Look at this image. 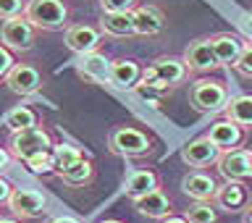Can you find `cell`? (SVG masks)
<instances>
[{
    "label": "cell",
    "mask_w": 252,
    "mask_h": 223,
    "mask_svg": "<svg viewBox=\"0 0 252 223\" xmlns=\"http://www.w3.org/2000/svg\"><path fill=\"white\" fill-rule=\"evenodd\" d=\"M187 66L181 58H173V55H160V58H155L150 66L142 71V79L139 84L145 87V90H171V87L181 84L187 79Z\"/></svg>",
    "instance_id": "obj_1"
},
{
    "label": "cell",
    "mask_w": 252,
    "mask_h": 223,
    "mask_svg": "<svg viewBox=\"0 0 252 223\" xmlns=\"http://www.w3.org/2000/svg\"><path fill=\"white\" fill-rule=\"evenodd\" d=\"M27 24H32L34 29H63L68 24V8L63 0H29L24 5V16Z\"/></svg>",
    "instance_id": "obj_2"
},
{
    "label": "cell",
    "mask_w": 252,
    "mask_h": 223,
    "mask_svg": "<svg viewBox=\"0 0 252 223\" xmlns=\"http://www.w3.org/2000/svg\"><path fill=\"white\" fill-rule=\"evenodd\" d=\"M228 100H231L228 87L218 79H197L189 87V102L200 113H223Z\"/></svg>",
    "instance_id": "obj_3"
},
{
    "label": "cell",
    "mask_w": 252,
    "mask_h": 223,
    "mask_svg": "<svg viewBox=\"0 0 252 223\" xmlns=\"http://www.w3.org/2000/svg\"><path fill=\"white\" fill-rule=\"evenodd\" d=\"M50 147H53L50 134H47L42 126L13 131V137H11V155L19 158V160H24V163H27L29 158H34V155L50 153Z\"/></svg>",
    "instance_id": "obj_4"
},
{
    "label": "cell",
    "mask_w": 252,
    "mask_h": 223,
    "mask_svg": "<svg viewBox=\"0 0 252 223\" xmlns=\"http://www.w3.org/2000/svg\"><path fill=\"white\" fill-rule=\"evenodd\" d=\"M108 147H110V153H116L121 158L147 155L150 153V137L145 131L134 129V126H118V129L110 131Z\"/></svg>",
    "instance_id": "obj_5"
},
{
    "label": "cell",
    "mask_w": 252,
    "mask_h": 223,
    "mask_svg": "<svg viewBox=\"0 0 252 223\" xmlns=\"http://www.w3.org/2000/svg\"><path fill=\"white\" fill-rule=\"evenodd\" d=\"M0 39H3V45L8 50H19V53H27L34 47L37 42V34H34V27L27 24L19 16V19H11V21H3V27H0Z\"/></svg>",
    "instance_id": "obj_6"
},
{
    "label": "cell",
    "mask_w": 252,
    "mask_h": 223,
    "mask_svg": "<svg viewBox=\"0 0 252 223\" xmlns=\"http://www.w3.org/2000/svg\"><path fill=\"white\" fill-rule=\"evenodd\" d=\"M218 171L226 181H247L252 179V150H231L220 153L218 158Z\"/></svg>",
    "instance_id": "obj_7"
},
{
    "label": "cell",
    "mask_w": 252,
    "mask_h": 223,
    "mask_svg": "<svg viewBox=\"0 0 252 223\" xmlns=\"http://www.w3.org/2000/svg\"><path fill=\"white\" fill-rule=\"evenodd\" d=\"M5 84L11 92L27 97V95L39 92V87H42V74H39V68L32 66V63H13V68L8 71V76H5Z\"/></svg>",
    "instance_id": "obj_8"
},
{
    "label": "cell",
    "mask_w": 252,
    "mask_h": 223,
    "mask_svg": "<svg viewBox=\"0 0 252 223\" xmlns=\"http://www.w3.org/2000/svg\"><path fill=\"white\" fill-rule=\"evenodd\" d=\"M218 210L223 213H239L250 208V189L244 187V181H223L216 189V197H213Z\"/></svg>",
    "instance_id": "obj_9"
},
{
    "label": "cell",
    "mask_w": 252,
    "mask_h": 223,
    "mask_svg": "<svg viewBox=\"0 0 252 223\" xmlns=\"http://www.w3.org/2000/svg\"><path fill=\"white\" fill-rule=\"evenodd\" d=\"M205 139H208L218 153H231V150H239L244 145V129L231 124L228 118H223V121H216L210 126L208 134H205Z\"/></svg>",
    "instance_id": "obj_10"
},
{
    "label": "cell",
    "mask_w": 252,
    "mask_h": 223,
    "mask_svg": "<svg viewBox=\"0 0 252 223\" xmlns=\"http://www.w3.org/2000/svg\"><path fill=\"white\" fill-rule=\"evenodd\" d=\"M181 61H184L187 71H194V74H210L213 68H218V61L210 47V37H200L194 42H189Z\"/></svg>",
    "instance_id": "obj_11"
},
{
    "label": "cell",
    "mask_w": 252,
    "mask_h": 223,
    "mask_svg": "<svg viewBox=\"0 0 252 223\" xmlns=\"http://www.w3.org/2000/svg\"><path fill=\"white\" fill-rule=\"evenodd\" d=\"M8 208H11L16 218H37L45 213L47 200L37 189H13L11 200H8Z\"/></svg>",
    "instance_id": "obj_12"
},
{
    "label": "cell",
    "mask_w": 252,
    "mask_h": 223,
    "mask_svg": "<svg viewBox=\"0 0 252 223\" xmlns=\"http://www.w3.org/2000/svg\"><path fill=\"white\" fill-rule=\"evenodd\" d=\"M102 45V32L90 27V24H74L66 29V47L76 55L87 53H97V47Z\"/></svg>",
    "instance_id": "obj_13"
},
{
    "label": "cell",
    "mask_w": 252,
    "mask_h": 223,
    "mask_svg": "<svg viewBox=\"0 0 252 223\" xmlns=\"http://www.w3.org/2000/svg\"><path fill=\"white\" fill-rule=\"evenodd\" d=\"M216 189H218V181L208 171H189L181 179V192L192 197L194 202H210L216 197Z\"/></svg>",
    "instance_id": "obj_14"
},
{
    "label": "cell",
    "mask_w": 252,
    "mask_h": 223,
    "mask_svg": "<svg viewBox=\"0 0 252 223\" xmlns=\"http://www.w3.org/2000/svg\"><path fill=\"white\" fill-rule=\"evenodd\" d=\"M218 158H220V153L205 137H197V139L187 142V145L181 147V160H184L189 168H194V171H202V168H208V165H216Z\"/></svg>",
    "instance_id": "obj_15"
},
{
    "label": "cell",
    "mask_w": 252,
    "mask_h": 223,
    "mask_svg": "<svg viewBox=\"0 0 252 223\" xmlns=\"http://www.w3.org/2000/svg\"><path fill=\"white\" fill-rule=\"evenodd\" d=\"M210 47H213V55H216L218 66L231 68L244 50V39L231 34V32H218V34L210 37Z\"/></svg>",
    "instance_id": "obj_16"
},
{
    "label": "cell",
    "mask_w": 252,
    "mask_h": 223,
    "mask_svg": "<svg viewBox=\"0 0 252 223\" xmlns=\"http://www.w3.org/2000/svg\"><path fill=\"white\" fill-rule=\"evenodd\" d=\"M131 19H134V34H142V37H155V34H160L163 27H165V13L158 5L134 8Z\"/></svg>",
    "instance_id": "obj_17"
},
{
    "label": "cell",
    "mask_w": 252,
    "mask_h": 223,
    "mask_svg": "<svg viewBox=\"0 0 252 223\" xmlns=\"http://www.w3.org/2000/svg\"><path fill=\"white\" fill-rule=\"evenodd\" d=\"M142 79V66L131 58H118L110 61V71H108V82L118 87V90H134L139 87Z\"/></svg>",
    "instance_id": "obj_18"
},
{
    "label": "cell",
    "mask_w": 252,
    "mask_h": 223,
    "mask_svg": "<svg viewBox=\"0 0 252 223\" xmlns=\"http://www.w3.org/2000/svg\"><path fill=\"white\" fill-rule=\"evenodd\" d=\"M124 189L131 200H139L155 189H160V181H158V173L147 171V168H134L126 173V181H124Z\"/></svg>",
    "instance_id": "obj_19"
},
{
    "label": "cell",
    "mask_w": 252,
    "mask_h": 223,
    "mask_svg": "<svg viewBox=\"0 0 252 223\" xmlns=\"http://www.w3.org/2000/svg\"><path fill=\"white\" fill-rule=\"evenodd\" d=\"M134 208H137L142 216H147V218H165V216H171V200L165 197L163 189H155V192H150L145 197H139V200H134Z\"/></svg>",
    "instance_id": "obj_20"
},
{
    "label": "cell",
    "mask_w": 252,
    "mask_h": 223,
    "mask_svg": "<svg viewBox=\"0 0 252 223\" xmlns=\"http://www.w3.org/2000/svg\"><path fill=\"white\" fill-rule=\"evenodd\" d=\"M76 71L90 82H108V71H110V61L102 53H87L82 55Z\"/></svg>",
    "instance_id": "obj_21"
},
{
    "label": "cell",
    "mask_w": 252,
    "mask_h": 223,
    "mask_svg": "<svg viewBox=\"0 0 252 223\" xmlns=\"http://www.w3.org/2000/svg\"><path fill=\"white\" fill-rule=\"evenodd\" d=\"M226 118L242 129H252V95H236L226 105Z\"/></svg>",
    "instance_id": "obj_22"
},
{
    "label": "cell",
    "mask_w": 252,
    "mask_h": 223,
    "mask_svg": "<svg viewBox=\"0 0 252 223\" xmlns=\"http://www.w3.org/2000/svg\"><path fill=\"white\" fill-rule=\"evenodd\" d=\"M100 27L110 37H131L134 34V19H131V13H102Z\"/></svg>",
    "instance_id": "obj_23"
},
{
    "label": "cell",
    "mask_w": 252,
    "mask_h": 223,
    "mask_svg": "<svg viewBox=\"0 0 252 223\" xmlns=\"http://www.w3.org/2000/svg\"><path fill=\"white\" fill-rule=\"evenodd\" d=\"M3 124H5L11 131H24V129H34V126H39V124H37V113H34L32 108H27V105L11 108V110L3 116Z\"/></svg>",
    "instance_id": "obj_24"
},
{
    "label": "cell",
    "mask_w": 252,
    "mask_h": 223,
    "mask_svg": "<svg viewBox=\"0 0 252 223\" xmlns=\"http://www.w3.org/2000/svg\"><path fill=\"white\" fill-rule=\"evenodd\" d=\"M92 163H87L84 158L79 163H74L71 168H66V171H61L58 176H61V181L63 184H68V187H84L87 181L92 179Z\"/></svg>",
    "instance_id": "obj_25"
},
{
    "label": "cell",
    "mask_w": 252,
    "mask_h": 223,
    "mask_svg": "<svg viewBox=\"0 0 252 223\" xmlns=\"http://www.w3.org/2000/svg\"><path fill=\"white\" fill-rule=\"evenodd\" d=\"M82 160V153H79V147L74 145H58V147H53V163H55V171H66L71 168L74 163Z\"/></svg>",
    "instance_id": "obj_26"
},
{
    "label": "cell",
    "mask_w": 252,
    "mask_h": 223,
    "mask_svg": "<svg viewBox=\"0 0 252 223\" xmlns=\"http://www.w3.org/2000/svg\"><path fill=\"white\" fill-rule=\"evenodd\" d=\"M184 221L187 223H218V210L210 202H194L184 213Z\"/></svg>",
    "instance_id": "obj_27"
},
{
    "label": "cell",
    "mask_w": 252,
    "mask_h": 223,
    "mask_svg": "<svg viewBox=\"0 0 252 223\" xmlns=\"http://www.w3.org/2000/svg\"><path fill=\"white\" fill-rule=\"evenodd\" d=\"M102 13H131L137 8V0H100Z\"/></svg>",
    "instance_id": "obj_28"
},
{
    "label": "cell",
    "mask_w": 252,
    "mask_h": 223,
    "mask_svg": "<svg viewBox=\"0 0 252 223\" xmlns=\"http://www.w3.org/2000/svg\"><path fill=\"white\" fill-rule=\"evenodd\" d=\"M27 165L34 173H47V171H55V163H53V150L50 153H42V155H34V158H29Z\"/></svg>",
    "instance_id": "obj_29"
},
{
    "label": "cell",
    "mask_w": 252,
    "mask_h": 223,
    "mask_svg": "<svg viewBox=\"0 0 252 223\" xmlns=\"http://www.w3.org/2000/svg\"><path fill=\"white\" fill-rule=\"evenodd\" d=\"M24 13V0H0V21L19 19Z\"/></svg>",
    "instance_id": "obj_30"
},
{
    "label": "cell",
    "mask_w": 252,
    "mask_h": 223,
    "mask_svg": "<svg viewBox=\"0 0 252 223\" xmlns=\"http://www.w3.org/2000/svg\"><path fill=\"white\" fill-rule=\"evenodd\" d=\"M234 68L239 71L242 76L252 79V42H244V50H242V55H239V61L234 63Z\"/></svg>",
    "instance_id": "obj_31"
},
{
    "label": "cell",
    "mask_w": 252,
    "mask_h": 223,
    "mask_svg": "<svg viewBox=\"0 0 252 223\" xmlns=\"http://www.w3.org/2000/svg\"><path fill=\"white\" fill-rule=\"evenodd\" d=\"M13 63H16V61H13V53L8 50L3 42H0V79L8 76V71L13 68Z\"/></svg>",
    "instance_id": "obj_32"
},
{
    "label": "cell",
    "mask_w": 252,
    "mask_h": 223,
    "mask_svg": "<svg viewBox=\"0 0 252 223\" xmlns=\"http://www.w3.org/2000/svg\"><path fill=\"white\" fill-rule=\"evenodd\" d=\"M11 194H13V187H11V184H8V181H5V179H0V205H3V202H8V200H11Z\"/></svg>",
    "instance_id": "obj_33"
},
{
    "label": "cell",
    "mask_w": 252,
    "mask_h": 223,
    "mask_svg": "<svg viewBox=\"0 0 252 223\" xmlns=\"http://www.w3.org/2000/svg\"><path fill=\"white\" fill-rule=\"evenodd\" d=\"M50 223H82L76 216H55V218H50Z\"/></svg>",
    "instance_id": "obj_34"
},
{
    "label": "cell",
    "mask_w": 252,
    "mask_h": 223,
    "mask_svg": "<svg viewBox=\"0 0 252 223\" xmlns=\"http://www.w3.org/2000/svg\"><path fill=\"white\" fill-rule=\"evenodd\" d=\"M8 163H11V155H8L5 150L0 147V171H5V168H8Z\"/></svg>",
    "instance_id": "obj_35"
},
{
    "label": "cell",
    "mask_w": 252,
    "mask_h": 223,
    "mask_svg": "<svg viewBox=\"0 0 252 223\" xmlns=\"http://www.w3.org/2000/svg\"><path fill=\"white\" fill-rule=\"evenodd\" d=\"M160 223H187V221L179 216H165V218H160Z\"/></svg>",
    "instance_id": "obj_36"
},
{
    "label": "cell",
    "mask_w": 252,
    "mask_h": 223,
    "mask_svg": "<svg viewBox=\"0 0 252 223\" xmlns=\"http://www.w3.org/2000/svg\"><path fill=\"white\" fill-rule=\"evenodd\" d=\"M242 223H252V208L244 210V216H242Z\"/></svg>",
    "instance_id": "obj_37"
},
{
    "label": "cell",
    "mask_w": 252,
    "mask_h": 223,
    "mask_svg": "<svg viewBox=\"0 0 252 223\" xmlns=\"http://www.w3.org/2000/svg\"><path fill=\"white\" fill-rule=\"evenodd\" d=\"M0 223H19L16 218H5V216H0Z\"/></svg>",
    "instance_id": "obj_38"
},
{
    "label": "cell",
    "mask_w": 252,
    "mask_h": 223,
    "mask_svg": "<svg viewBox=\"0 0 252 223\" xmlns=\"http://www.w3.org/2000/svg\"><path fill=\"white\" fill-rule=\"evenodd\" d=\"M102 223H121V221H113V218H110V221H102Z\"/></svg>",
    "instance_id": "obj_39"
}]
</instances>
